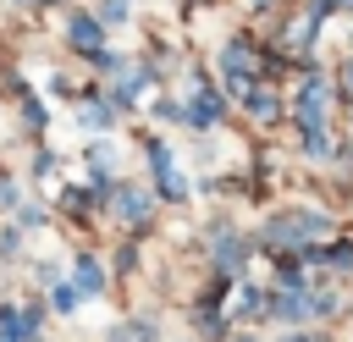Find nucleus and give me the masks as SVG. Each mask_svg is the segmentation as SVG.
I'll return each mask as SVG.
<instances>
[{
    "label": "nucleus",
    "instance_id": "1",
    "mask_svg": "<svg viewBox=\"0 0 353 342\" xmlns=\"http://www.w3.org/2000/svg\"><path fill=\"white\" fill-rule=\"evenodd\" d=\"M314 232H325V215H314V210H292V215H276L270 221V243H309Z\"/></svg>",
    "mask_w": 353,
    "mask_h": 342
},
{
    "label": "nucleus",
    "instance_id": "2",
    "mask_svg": "<svg viewBox=\"0 0 353 342\" xmlns=\"http://www.w3.org/2000/svg\"><path fill=\"white\" fill-rule=\"evenodd\" d=\"M325 105H331V88L314 77L309 88H303V99H298V121L303 127H320V116H325Z\"/></svg>",
    "mask_w": 353,
    "mask_h": 342
},
{
    "label": "nucleus",
    "instance_id": "3",
    "mask_svg": "<svg viewBox=\"0 0 353 342\" xmlns=\"http://www.w3.org/2000/svg\"><path fill=\"white\" fill-rule=\"evenodd\" d=\"M66 39H72V44H83V50H88V55H94V50H99V28H94V22H88V17H72V22H66Z\"/></svg>",
    "mask_w": 353,
    "mask_h": 342
},
{
    "label": "nucleus",
    "instance_id": "4",
    "mask_svg": "<svg viewBox=\"0 0 353 342\" xmlns=\"http://www.w3.org/2000/svg\"><path fill=\"white\" fill-rule=\"evenodd\" d=\"M116 210H121L127 221H138V215L149 210V193H138V188H121V193H116Z\"/></svg>",
    "mask_w": 353,
    "mask_h": 342
},
{
    "label": "nucleus",
    "instance_id": "5",
    "mask_svg": "<svg viewBox=\"0 0 353 342\" xmlns=\"http://www.w3.org/2000/svg\"><path fill=\"white\" fill-rule=\"evenodd\" d=\"M188 121H193V127H210V121H215V94H193Z\"/></svg>",
    "mask_w": 353,
    "mask_h": 342
},
{
    "label": "nucleus",
    "instance_id": "6",
    "mask_svg": "<svg viewBox=\"0 0 353 342\" xmlns=\"http://www.w3.org/2000/svg\"><path fill=\"white\" fill-rule=\"evenodd\" d=\"M77 287H83V292H105V270H99L94 259H77Z\"/></svg>",
    "mask_w": 353,
    "mask_h": 342
},
{
    "label": "nucleus",
    "instance_id": "7",
    "mask_svg": "<svg viewBox=\"0 0 353 342\" xmlns=\"http://www.w3.org/2000/svg\"><path fill=\"white\" fill-rule=\"evenodd\" d=\"M276 320H287V325H298V320H309V303L292 292V298H276Z\"/></svg>",
    "mask_w": 353,
    "mask_h": 342
},
{
    "label": "nucleus",
    "instance_id": "8",
    "mask_svg": "<svg viewBox=\"0 0 353 342\" xmlns=\"http://www.w3.org/2000/svg\"><path fill=\"white\" fill-rule=\"evenodd\" d=\"M248 105H254V116H259V121H270V116H276V94H265V88H259Z\"/></svg>",
    "mask_w": 353,
    "mask_h": 342
},
{
    "label": "nucleus",
    "instance_id": "9",
    "mask_svg": "<svg viewBox=\"0 0 353 342\" xmlns=\"http://www.w3.org/2000/svg\"><path fill=\"white\" fill-rule=\"evenodd\" d=\"M99 17H105V22H121V17H127V6H121V0H105V6H99Z\"/></svg>",
    "mask_w": 353,
    "mask_h": 342
},
{
    "label": "nucleus",
    "instance_id": "10",
    "mask_svg": "<svg viewBox=\"0 0 353 342\" xmlns=\"http://www.w3.org/2000/svg\"><path fill=\"white\" fill-rule=\"evenodd\" d=\"M83 121H88V127H105V121H110V110H105V105H88V110H83Z\"/></svg>",
    "mask_w": 353,
    "mask_h": 342
},
{
    "label": "nucleus",
    "instance_id": "11",
    "mask_svg": "<svg viewBox=\"0 0 353 342\" xmlns=\"http://www.w3.org/2000/svg\"><path fill=\"white\" fill-rule=\"evenodd\" d=\"M72 303H77V292H72V287H55V309H66V314H72Z\"/></svg>",
    "mask_w": 353,
    "mask_h": 342
},
{
    "label": "nucleus",
    "instance_id": "12",
    "mask_svg": "<svg viewBox=\"0 0 353 342\" xmlns=\"http://www.w3.org/2000/svg\"><path fill=\"white\" fill-rule=\"evenodd\" d=\"M347 83H353V61H347Z\"/></svg>",
    "mask_w": 353,
    "mask_h": 342
},
{
    "label": "nucleus",
    "instance_id": "13",
    "mask_svg": "<svg viewBox=\"0 0 353 342\" xmlns=\"http://www.w3.org/2000/svg\"><path fill=\"white\" fill-rule=\"evenodd\" d=\"M292 342H303V336H292Z\"/></svg>",
    "mask_w": 353,
    "mask_h": 342
}]
</instances>
